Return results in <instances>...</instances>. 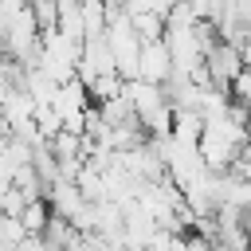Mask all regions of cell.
Returning <instances> with one entry per match:
<instances>
[{
    "instance_id": "cell-1",
    "label": "cell",
    "mask_w": 251,
    "mask_h": 251,
    "mask_svg": "<svg viewBox=\"0 0 251 251\" xmlns=\"http://www.w3.org/2000/svg\"><path fill=\"white\" fill-rule=\"evenodd\" d=\"M137 78L149 82V86H165L173 78V59H169L165 43H141V51H137Z\"/></svg>"
},
{
    "instance_id": "cell-2",
    "label": "cell",
    "mask_w": 251,
    "mask_h": 251,
    "mask_svg": "<svg viewBox=\"0 0 251 251\" xmlns=\"http://www.w3.org/2000/svg\"><path fill=\"white\" fill-rule=\"evenodd\" d=\"M204 71H208V78H212V86H216V90H227V86H231V78L243 71V59H239V51H235V47L216 43V47L204 55Z\"/></svg>"
},
{
    "instance_id": "cell-3",
    "label": "cell",
    "mask_w": 251,
    "mask_h": 251,
    "mask_svg": "<svg viewBox=\"0 0 251 251\" xmlns=\"http://www.w3.org/2000/svg\"><path fill=\"white\" fill-rule=\"evenodd\" d=\"M122 94L129 98V106H133V118H137V126H145V122H153L161 110H169L165 106V94H161V86H149V82H126L122 86Z\"/></svg>"
},
{
    "instance_id": "cell-4",
    "label": "cell",
    "mask_w": 251,
    "mask_h": 251,
    "mask_svg": "<svg viewBox=\"0 0 251 251\" xmlns=\"http://www.w3.org/2000/svg\"><path fill=\"white\" fill-rule=\"evenodd\" d=\"M43 204H47V212H51L55 220H67V224L86 208V200L78 196L75 184H51V188L43 192Z\"/></svg>"
},
{
    "instance_id": "cell-5",
    "label": "cell",
    "mask_w": 251,
    "mask_h": 251,
    "mask_svg": "<svg viewBox=\"0 0 251 251\" xmlns=\"http://www.w3.org/2000/svg\"><path fill=\"white\" fill-rule=\"evenodd\" d=\"M55 31L82 43V8H78L75 0H59V4H55Z\"/></svg>"
},
{
    "instance_id": "cell-6",
    "label": "cell",
    "mask_w": 251,
    "mask_h": 251,
    "mask_svg": "<svg viewBox=\"0 0 251 251\" xmlns=\"http://www.w3.org/2000/svg\"><path fill=\"white\" fill-rule=\"evenodd\" d=\"M200 133H204V118H200V114H173V141H176V145L196 149Z\"/></svg>"
},
{
    "instance_id": "cell-7",
    "label": "cell",
    "mask_w": 251,
    "mask_h": 251,
    "mask_svg": "<svg viewBox=\"0 0 251 251\" xmlns=\"http://www.w3.org/2000/svg\"><path fill=\"white\" fill-rule=\"evenodd\" d=\"M122 86H126V82H122L118 75H98V78L90 82V90H86V94H90V106H102V102L118 98V94H122Z\"/></svg>"
},
{
    "instance_id": "cell-8",
    "label": "cell",
    "mask_w": 251,
    "mask_h": 251,
    "mask_svg": "<svg viewBox=\"0 0 251 251\" xmlns=\"http://www.w3.org/2000/svg\"><path fill=\"white\" fill-rule=\"evenodd\" d=\"M47 220H51V212H47V204H43V200H31V204L20 212V227H24L27 235H43Z\"/></svg>"
},
{
    "instance_id": "cell-9",
    "label": "cell",
    "mask_w": 251,
    "mask_h": 251,
    "mask_svg": "<svg viewBox=\"0 0 251 251\" xmlns=\"http://www.w3.org/2000/svg\"><path fill=\"white\" fill-rule=\"evenodd\" d=\"M227 98L251 110V67H243V71L231 78V86H227Z\"/></svg>"
},
{
    "instance_id": "cell-10",
    "label": "cell",
    "mask_w": 251,
    "mask_h": 251,
    "mask_svg": "<svg viewBox=\"0 0 251 251\" xmlns=\"http://www.w3.org/2000/svg\"><path fill=\"white\" fill-rule=\"evenodd\" d=\"M27 208V200H24V192L20 188H4L0 192V216H8V220H20V212Z\"/></svg>"
},
{
    "instance_id": "cell-11",
    "label": "cell",
    "mask_w": 251,
    "mask_h": 251,
    "mask_svg": "<svg viewBox=\"0 0 251 251\" xmlns=\"http://www.w3.org/2000/svg\"><path fill=\"white\" fill-rule=\"evenodd\" d=\"M20 12H24V4H20V0H0V31H4Z\"/></svg>"
}]
</instances>
